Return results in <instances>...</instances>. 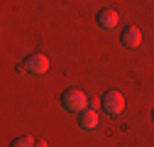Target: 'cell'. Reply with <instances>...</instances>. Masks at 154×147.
I'll use <instances>...</instances> for the list:
<instances>
[{
	"label": "cell",
	"instance_id": "cell-7",
	"mask_svg": "<svg viewBox=\"0 0 154 147\" xmlns=\"http://www.w3.org/2000/svg\"><path fill=\"white\" fill-rule=\"evenodd\" d=\"M34 142H37V140H32L29 135H25V137L12 140V145H10V147H34Z\"/></svg>",
	"mask_w": 154,
	"mask_h": 147
},
{
	"label": "cell",
	"instance_id": "cell-5",
	"mask_svg": "<svg viewBox=\"0 0 154 147\" xmlns=\"http://www.w3.org/2000/svg\"><path fill=\"white\" fill-rule=\"evenodd\" d=\"M122 44L127 47V49H137L140 44H142V32L137 30V27H125L122 30Z\"/></svg>",
	"mask_w": 154,
	"mask_h": 147
},
{
	"label": "cell",
	"instance_id": "cell-4",
	"mask_svg": "<svg viewBox=\"0 0 154 147\" xmlns=\"http://www.w3.org/2000/svg\"><path fill=\"white\" fill-rule=\"evenodd\" d=\"M95 20H98V25H100L103 30H112L115 25L120 22V15H118V10H112V8H103Z\"/></svg>",
	"mask_w": 154,
	"mask_h": 147
},
{
	"label": "cell",
	"instance_id": "cell-9",
	"mask_svg": "<svg viewBox=\"0 0 154 147\" xmlns=\"http://www.w3.org/2000/svg\"><path fill=\"white\" fill-rule=\"evenodd\" d=\"M34 147H47V142H44V140H37V142H34Z\"/></svg>",
	"mask_w": 154,
	"mask_h": 147
},
{
	"label": "cell",
	"instance_id": "cell-1",
	"mask_svg": "<svg viewBox=\"0 0 154 147\" xmlns=\"http://www.w3.org/2000/svg\"><path fill=\"white\" fill-rule=\"evenodd\" d=\"M61 103H64V108L69 110V113H83V110H88V96L83 93V91H79V88H71V91H66L64 93V98H61Z\"/></svg>",
	"mask_w": 154,
	"mask_h": 147
},
{
	"label": "cell",
	"instance_id": "cell-3",
	"mask_svg": "<svg viewBox=\"0 0 154 147\" xmlns=\"http://www.w3.org/2000/svg\"><path fill=\"white\" fill-rule=\"evenodd\" d=\"M22 71L32 74V76H42V74L49 71V59L44 57V54H29V57H25V61H22Z\"/></svg>",
	"mask_w": 154,
	"mask_h": 147
},
{
	"label": "cell",
	"instance_id": "cell-10",
	"mask_svg": "<svg viewBox=\"0 0 154 147\" xmlns=\"http://www.w3.org/2000/svg\"><path fill=\"white\" fill-rule=\"evenodd\" d=\"M152 120H154V113H152Z\"/></svg>",
	"mask_w": 154,
	"mask_h": 147
},
{
	"label": "cell",
	"instance_id": "cell-8",
	"mask_svg": "<svg viewBox=\"0 0 154 147\" xmlns=\"http://www.w3.org/2000/svg\"><path fill=\"white\" fill-rule=\"evenodd\" d=\"M98 105H103V101H100V98H88V108H93V110H95Z\"/></svg>",
	"mask_w": 154,
	"mask_h": 147
},
{
	"label": "cell",
	"instance_id": "cell-6",
	"mask_svg": "<svg viewBox=\"0 0 154 147\" xmlns=\"http://www.w3.org/2000/svg\"><path fill=\"white\" fill-rule=\"evenodd\" d=\"M79 125L83 127V130H95V127L100 125V118H98V113H95L93 108H88V110H83V113L79 115Z\"/></svg>",
	"mask_w": 154,
	"mask_h": 147
},
{
	"label": "cell",
	"instance_id": "cell-2",
	"mask_svg": "<svg viewBox=\"0 0 154 147\" xmlns=\"http://www.w3.org/2000/svg\"><path fill=\"white\" fill-rule=\"evenodd\" d=\"M103 110L110 115V118H118L122 115L125 110V96L120 93V91H108V93H103Z\"/></svg>",
	"mask_w": 154,
	"mask_h": 147
}]
</instances>
